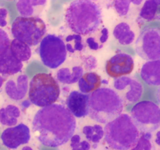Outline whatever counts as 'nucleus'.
I'll return each instance as SVG.
<instances>
[{
  "instance_id": "6ab92c4d",
  "label": "nucleus",
  "mask_w": 160,
  "mask_h": 150,
  "mask_svg": "<svg viewBox=\"0 0 160 150\" xmlns=\"http://www.w3.org/2000/svg\"><path fill=\"white\" fill-rule=\"evenodd\" d=\"M45 0L34 1H18L16 4L19 13L23 17H33L40 13L46 5Z\"/></svg>"
},
{
  "instance_id": "1a4fd4ad",
  "label": "nucleus",
  "mask_w": 160,
  "mask_h": 150,
  "mask_svg": "<svg viewBox=\"0 0 160 150\" xmlns=\"http://www.w3.org/2000/svg\"><path fill=\"white\" fill-rule=\"evenodd\" d=\"M134 48L138 55L147 62L159 60L160 28H145L136 39Z\"/></svg>"
},
{
  "instance_id": "39448f33",
  "label": "nucleus",
  "mask_w": 160,
  "mask_h": 150,
  "mask_svg": "<svg viewBox=\"0 0 160 150\" xmlns=\"http://www.w3.org/2000/svg\"><path fill=\"white\" fill-rule=\"evenodd\" d=\"M59 95L60 87L52 75L38 73L29 82V100L37 107L42 108L54 104Z\"/></svg>"
},
{
  "instance_id": "f257e3e1",
  "label": "nucleus",
  "mask_w": 160,
  "mask_h": 150,
  "mask_svg": "<svg viewBox=\"0 0 160 150\" xmlns=\"http://www.w3.org/2000/svg\"><path fill=\"white\" fill-rule=\"evenodd\" d=\"M32 130L42 145L59 147L74 135L76 120L67 107L54 104L38 110L33 118Z\"/></svg>"
},
{
  "instance_id": "a211bd4d",
  "label": "nucleus",
  "mask_w": 160,
  "mask_h": 150,
  "mask_svg": "<svg viewBox=\"0 0 160 150\" xmlns=\"http://www.w3.org/2000/svg\"><path fill=\"white\" fill-rule=\"evenodd\" d=\"M102 79L99 75L94 72H88L82 76L78 81V87L81 93H93L99 88H101Z\"/></svg>"
},
{
  "instance_id": "f3484780",
  "label": "nucleus",
  "mask_w": 160,
  "mask_h": 150,
  "mask_svg": "<svg viewBox=\"0 0 160 150\" xmlns=\"http://www.w3.org/2000/svg\"><path fill=\"white\" fill-rule=\"evenodd\" d=\"M84 75V68L81 65L69 68L64 67L56 73V79L62 84H73L78 82Z\"/></svg>"
},
{
  "instance_id": "aec40b11",
  "label": "nucleus",
  "mask_w": 160,
  "mask_h": 150,
  "mask_svg": "<svg viewBox=\"0 0 160 150\" xmlns=\"http://www.w3.org/2000/svg\"><path fill=\"white\" fill-rule=\"evenodd\" d=\"M113 36L122 45H129L134 42L135 34L128 23L121 22L116 25L113 30Z\"/></svg>"
},
{
  "instance_id": "6e6552de",
  "label": "nucleus",
  "mask_w": 160,
  "mask_h": 150,
  "mask_svg": "<svg viewBox=\"0 0 160 150\" xmlns=\"http://www.w3.org/2000/svg\"><path fill=\"white\" fill-rule=\"evenodd\" d=\"M39 55L45 66L52 69L57 68L67 59L65 42L55 34H48L39 45Z\"/></svg>"
},
{
  "instance_id": "cd10ccee",
  "label": "nucleus",
  "mask_w": 160,
  "mask_h": 150,
  "mask_svg": "<svg viewBox=\"0 0 160 150\" xmlns=\"http://www.w3.org/2000/svg\"><path fill=\"white\" fill-rule=\"evenodd\" d=\"M71 150H90L91 144L88 140H82L80 135H73L70 138Z\"/></svg>"
},
{
  "instance_id": "f8f14e48",
  "label": "nucleus",
  "mask_w": 160,
  "mask_h": 150,
  "mask_svg": "<svg viewBox=\"0 0 160 150\" xmlns=\"http://www.w3.org/2000/svg\"><path fill=\"white\" fill-rule=\"evenodd\" d=\"M30 139V129L24 124H19L14 127L8 128L3 131L1 135L2 144L10 149H16L21 145L27 144Z\"/></svg>"
},
{
  "instance_id": "2f4dec72",
  "label": "nucleus",
  "mask_w": 160,
  "mask_h": 150,
  "mask_svg": "<svg viewBox=\"0 0 160 150\" xmlns=\"http://www.w3.org/2000/svg\"><path fill=\"white\" fill-rule=\"evenodd\" d=\"M7 16L8 11L5 8H0V26L4 27L7 25Z\"/></svg>"
},
{
  "instance_id": "7ed1b4c3",
  "label": "nucleus",
  "mask_w": 160,
  "mask_h": 150,
  "mask_svg": "<svg viewBox=\"0 0 160 150\" xmlns=\"http://www.w3.org/2000/svg\"><path fill=\"white\" fill-rule=\"evenodd\" d=\"M124 103L115 90L102 87L90 94L88 116L99 124H106L121 115Z\"/></svg>"
},
{
  "instance_id": "f704fd0d",
  "label": "nucleus",
  "mask_w": 160,
  "mask_h": 150,
  "mask_svg": "<svg viewBox=\"0 0 160 150\" xmlns=\"http://www.w3.org/2000/svg\"><path fill=\"white\" fill-rule=\"evenodd\" d=\"M3 82H4V78L0 75V89H1V87H2Z\"/></svg>"
},
{
  "instance_id": "ddd939ff",
  "label": "nucleus",
  "mask_w": 160,
  "mask_h": 150,
  "mask_svg": "<svg viewBox=\"0 0 160 150\" xmlns=\"http://www.w3.org/2000/svg\"><path fill=\"white\" fill-rule=\"evenodd\" d=\"M29 90V82L27 75L21 74L10 78L5 84V92L9 99L20 101L26 96Z\"/></svg>"
},
{
  "instance_id": "bb28decb",
  "label": "nucleus",
  "mask_w": 160,
  "mask_h": 150,
  "mask_svg": "<svg viewBox=\"0 0 160 150\" xmlns=\"http://www.w3.org/2000/svg\"><path fill=\"white\" fill-rule=\"evenodd\" d=\"M152 134L142 133L138 141L131 150H152Z\"/></svg>"
},
{
  "instance_id": "b1692460",
  "label": "nucleus",
  "mask_w": 160,
  "mask_h": 150,
  "mask_svg": "<svg viewBox=\"0 0 160 150\" xmlns=\"http://www.w3.org/2000/svg\"><path fill=\"white\" fill-rule=\"evenodd\" d=\"M82 133L88 142L98 144L105 136L104 129L99 124L85 125L82 129Z\"/></svg>"
},
{
  "instance_id": "72a5a7b5",
  "label": "nucleus",
  "mask_w": 160,
  "mask_h": 150,
  "mask_svg": "<svg viewBox=\"0 0 160 150\" xmlns=\"http://www.w3.org/2000/svg\"><path fill=\"white\" fill-rule=\"evenodd\" d=\"M156 99H157L158 102L160 104V87L158 88L157 91H156Z\"/></svg>"
},
{
  "instance_id": "5701e85b",
  "label": "nucleus",
  "mask_w": 160,
  "mask_h": 150,
  "mask_svg": "<svg viewBox=\"0 0 160 150\" xmlns=\"http://www.w3.org/2000/svg\"><path fill=\"white\" fill-rule=\"evenodd\" d=\"M9 49L12 54L21 62L29 60L32 54L31 47L29 45L17 39H13L10 42Z\"/></svg>"
},
{
  "instance_id": "4468645a",
  "label": "nucleus",
  "mask_w": 160,
  "mask_h": 150,
  "mask_svg": "<svg viewBox=\"0 0 160 150\" xmlns=\"http://www.w3.org/2000/svg\"><path fill=\"white\" fill-rule=\"evenodd\" d=\"M90 95L79 91H72L67 99V109L76 118L88 115V101Z\"/></svg>"
},
{
  "instance_id": "a878e982",
  "label": "nucleus",
  "mask_w": 160,
  "mask_h": 150,
  "mask_svg": "<svg viewBox=\"0 0 160 150\" xmlns=\"http://www.w3.org/2000/svg\"><path fill=\"white\" fill-rule=\"evenodd\" d=\"M65 45L67 51L70 53L81 51L84 49L82 37L79 34H73L67 36L65 39Z\"/></svg>"
},
{
  "instance_id": "f03ea898",
  "label": "nucleus",
  "mask_w": 160,
  "mask_h": 150,
  "mask_svg": "<svg viewBox=\"0 0 160 150\" xmlns=\"http://www.w3.org/2000/svg\"><path fill=\"white\" fill-rule=\"evenodd\" d=\"M102 10L95 2L88 0L73 1L65 12V20L68 27L79 35L95 33L102 23Z\"/></svg>"
},
{
  "instance_id": "393cba45",
  "label": "nucleus",
  "mask_w": 160,
  "mask_h": 150,
  "mask_svg": "<svg viewBox=\"0 0 160 150\" xmlns=\"http://www.w3.org/2000/svg\"><path fill=\"white\" fill-rule=\"evenodd\" d=\"M108 38H109V30L106 27H103L96 35L88 37L86 39V44L91 50L97 51L102 48L103 45L107 41Z\"/></svg>"
},
{
  "instance_id": "0eeeda50",
  "label": "nucleus",
  "mask_w": 160,
  "mask_h": 150,
  "mask_svg": "<svg viewBox=\"0 0 160 150\" xmlns=\"http://www.w3.org/2000/svg\"><path fill=\"white\" fill-rule=\"evenodd\" d=\"M131 117L142 133L156 132L160 127V107L154 102H138L131 110Z\"/></svg>"
},
{
  "instance_id": "20e7f679",
  "label": "nucleus",
  "mask_w": 160,
  "mask_h": 150,
  "mask_svg": "<svg viewBox=\"0 0 160 150\" xmlns=\"http://www.w3.org/2000/svg\"><path fill=\"white\" fill-rule=\"evenodd\" d=\"M105 141L115 150H131L140 138V132L131 115H121L107 123L104 127Z\"/></svg>"
},
{
  "instance_id": "9d476101",
  "label": "nucleus",
  "mask_w": 160,
  "mask_h": 150,
  "mask_svg": "<svg viewBox=\"0 0 160 150\" xmlns=\"http://www.w3.org/2000/svg\"><path fill=\"white\" fill-rule=\"evenodd\" d=\"M113 87L114 90L126 104L137 103L143 93L142 84L136 79L128 76L115 79Z\"/></svg>"
},
{
  "instance_id": "7c9ffc66",
  "label": "nucleus",
  "mask_w": 160,
  "mask_h": 150,
  "mask_svg": "<svg viewBox=\"0 0 160 150\" xmlns=\"http://www.w3.org/2000/svg\"><path fill=\"white\" fill-rule=\"evenodd\" d=\"M82 62L84 64V68L87 70H92L94 68H96L97 66V60L95 57L93 56H85V57L82 58Z\"/></svg>"
},
{
  "instance_id": "dca6fc26",
  "label": "nucleus",
  "mask_w": 160,
  "mask_h": 150,
  "mask_svg": "<svg viewBox=\"0 0 160 150\" xmlns=\"http://www.w3.org/2000/svg\"><path fill=\"white\" fill-rule=\"evenodd\" d=\"M140 76L148 85L160 87V59L145 62L141 68Z\"/></svg>"
},
{
  "instance_id": "9b49d317",
  "label": "nucleus",
  "mask_w": 160,
  "mask_h": 150,
  "mask_svg": "<svg viewBox=\"0 0 160 150\" xmlns=\"http://www.w3.org/2000/svg\"><path fill=\"white\" fill-rule=\"evenodd\" d=\"M134 68L132 56L126 53L120 52L112 56L106 62V71L109 76L118 79L131 74Z\"/></svg>"
},
{
  "instance_id": "c9c22d12",
  "label": "nucleus",
  "mask_w": 160,
  "mask_h": 150,
  "mask_svg": "<svg viewBox=\"0 0 160 150\" xmlns=\"http://www.w3.org/2000/svg\"><path fill=\"white\" fill-rule=\"evenodd\" d=\"M142 1H131V3L133 4H135V5H140L142 4Z\"/></svg>"
},
{
  "instance_id": "c85d7f7f",
  "label": "nucleus",
  "mask_w": 160,
  "mask_h": 150,
  "mask_svg": "<svg viewBox=\"0 0 160 150\" xmlns=\"http://www.w3.org/2000/svg\"><path fill=\"white\" fill-rule=\"evenodd\" d=\"M131 1H114L112 5L120 16H125L128 14L130 10Z\"/></svg>"
},
{
  "instance_id": "423d86ee",
  "label": "nucleus",
  "mask_w": 160,
  "mask_h": 150,
  "mask_svg": "<svg viewBox=\"0 0 160 150\" xmlns=\"http://www.w3.org/2000/svg\"><path fill=\"white\" fill-rule=\"evenodd\" d=\"M46 31L45 22L38 16H18L11 26V33L14 38L29 46H35L41 43Z\"/></svg>"
},
{
  "instance_id": "2eb2a0df",
  "label": "nucleus",
  "mask_w": 160,
  "mask_h": 150,
  "mask_svg": "<svg viewBox=\"0 0 160 150\" xmlns=\"http://www.w3.org/2000/svg\"><path fill=\"white\" fill-rule=\"evenodd\" d=\"M23 65L7 48L0 54V74L12 76L21 72Z\"/></svg>"
},
{
  "instance_id": "4be33fe9",
  "label": "nucleus",
  "mask_w": 160,
  "mask_h": 150,
  "mask_svg": "<svg viewBox=\"0 0 160 150\" xmlns=\"http://www.w3.org/2000/svg\"><path fill=\"white\" fill-rule=\"evenodd\" d=\"M139 17L148 22L160 19V1H145L139 12Z\"/></svg>"
},
{
  "instance_id": "c756f323",
  "label": "nucleus",
  "mask_w": 160,
  "mask_h": 150,
  "mask_svg": "<svg viewBox=\"0 0 160 150\" xmlns=\"http://www.w3.org/2000/svg\"><path fill=\"white\" fill-rule=\"evenodd\" d=\"M10 42L7 33L2 29H0V54L9 48Z\"/></svg>"
},
{
  "instance_id": "412c9836",
  "label": "nucleus",
  "mask_w": 160,
  "mask_h": 150,
  "mask_svg": "<svg viewBox=\"0 0 160 150\" xmlns=\"http://www.w3.org/2000/svg\"><path fill=\"white\" fill-rule=\"evenodd\" d=\"M20 117L18 107L9 104L0 109V123L4 126H16Z\"/></svg>"
},
{
  "instance_id": "e433bc0d",
  "label": "nucleus",
  "mask_w": 160,
  "mask_h": 150,
  "mask_svg": "<svg viewBox=\"0 0 160 150\" xmlns=\"http://www.w3.org/2000/svg\"><path fill=\"white\" fill-rule=\"evenodd\" d=\"M22 150H33L32 148H31L30 146H24V147L22 148Z\"/></svg>"
},
{
  "instance_id": "473e14b6",
  "label": "nucleus",
  "mask_w": 160,
  "mask_h": 150,
  "mask_svg": "<svg viewBox=\"0 0 160 150\" xmlns=\"http://www.w3.org/2000/svg\"><path fill=\"white\" fill-rule=\"evenodd\" d=\"M154 142L159 147H160V130L156 132V135H155Z\"/></svg>"
}]
</instances>
